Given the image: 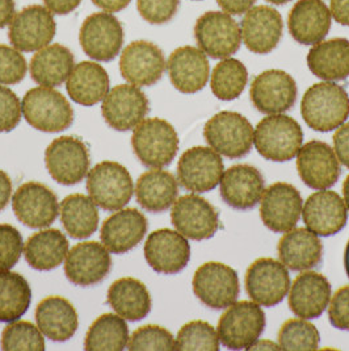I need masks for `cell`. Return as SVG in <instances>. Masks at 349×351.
I'll return each instance as SVG.
<instances>
[{"mask_svg": "<svg viewBox=\"0 0 349 351\" xmlns=\"http://www.w3.org/2000/svg\"><path fill=\"white\" fill-rule=\"evenodd\" d=\"M331 299V285L322 274L306 271L293 282L289 295L292 312L305 319H318L328 306Z\"/></svg>", "mask_w": 349, "mask_h": 351, "instance_id": "cell-29", "label": "cell"}, {"mask_svg": "<svg viewBox=\"0 0 349 351\" xmlns=\"http://www.w3.org/2000/svg\"><path fill=\"white\" fill-rule=\"evenodd\" d=\"M73 101L84 107H92L103 101L109 93V77L101 64L84 61L75 64L66 84Z\"/></svg>", "mask_w": 349, "mask_h": 351, "instance_id": "cell-33", "label": "cell"}, {"mask_svg": "<svg viewBox=\"0 0 349 351\" xmlns=\"http://www.w3.org/2000/svg\"><path fill=\"white\" fill-rule=\"evenodd\" d=\"M248 82V71L246 66L235 58H224L216 64L210 87L214 96L223 101L234 100L244 91Z\"/></svg>", "mask_w": 349, "mask_h": 351, "instance_id": "cell-42", "label": "cell"}, {"mask_svg": "<svg viewBox=\"0 0 349 351\" xmlns=\"http://www.w3.org/2000/svg\"><path fill=\"white\" fill-rule=\"evenodd\" d=\"M171 220L176 230L193 241L209 240L220 229V213L207 199L185 195L174 202Z\"/></svg>", "mask_w": 349, "mask_h": 351, "instance_id": "cell-17", "label": "cell"}, {"mask_svg": "<svg viewBox=\"0 0 349 351\" xmlns=\"http://www.w3.org/2000/svg\"><path fill=\"white\" fill-rule=\"evenodd\" d=\"M198 48L214 60H224L235 54L242 44L238 23L226 12L209 11L198 17L194 25Z\"/></svg>", "mask_w": 349, "mask_h": 351, "instance_id": "cell-9", "label": "cell"}, {"mask_svg": "<svg viewBox=\"0 0 349 351\" xmlns=\"http://www.w3.org/2000/svg\"><path fill=\"white\" fill-rule=\"evenodd\" d=\"M330 11L339 24L349 27V0H331Z\"/></svg>", "mask_w": 349, "mask_h": 351, "instance_id": "cell-55", "label": "cell"}, {"mask_svg": "<svg viewBox=\"0 0 349 351\" xmlns=\"http://www.w3.org/2000/svg\"><path fill=\"white\" fill-rule=\"evenodd\" d=\"M300 191L289 183H274L261 197L260 216L264 225L274 233H286L300 221L302 215Z\"/></svg>", "mask_w": 349, "mask_h": 351, "instance_id": "cell-21", "label": "cell"}, {"mask_svg": "<svg viewBox=\"0 0 349 351\" xmlns=\"http://www.w3.org/2000/svg\"><path fill=\"white\" fill-rule=\"evenodd\" d=\"M297 170L303 183L313 190H328L341 174L333 147L318 140L309 141L300 149Z\"/></svg>", "mask_w": 349, "mask_h": 351, "instance_id": "cell-23", "label": "cell"}, {"mask_svg": "<svg viewBox=\"0 0 349 351\" xmlns=\"http://www.w3.org/2000/svg\"><path fill=\"white\" fill-rule=\"evenodd\" d=\"M310 71L326 82H337L349 77V40L331 38L320 41L307 54Z\"/></svg>", "mask_w": 349, "mask_h": 351, "instance_id": "cell-34", "label": "cell"}, {"mask_svg": "<svg viewBox=\"0 0 349 351\" xmlns=\"http://www.w3.org/2000/svg\"><path fill=\"white\" fill-rule=\"evenodd\" d=\"M12 196V180L10 176L0 170V212L8 206Z\"/></svg>", "mask_w": 349, "mask_h": 351, "instance_id": "cell-56", "label": "cell"}, {"mask_svg": "<svg viewBox=\"0 0 349 351\" xmlns=\"http://www.w3.org/2000/svg\"><path fill=\"white\" fill-rule=\"evenodd\" d=\"M248 350H281L279 345L270 341H256Z\"/></svg>", "mask_w": 349, "mask_h": 351, "instance_id": "cell-59", "label": "cell"}, {"mask_svg": "<svg viewBox=\"0 0 349 351\" xmlns=\"http://www.w3.org/2000/svg\"><path fill=\"white\" fill-rule=\"evenodd\" d=\"M302 217L307 229L314 234L330 237L347 225L348 210L339 193L320 190L306 200Z\"/></svg>", "mask_w": 349, "mask_h": 351, "instance_id": "cell-25", "label": "cell"}, {"mask_svg": "<svg viewBox=\"0 0 349 351\" xmlns=\"http://www.w3.org/2000/svg\"><path fill=\"white\" fill-rule=\"evenodd\" d=\"M319 342L320 335L317 328L307 319H287L279 332V346L281 350L315 351Z\"/></svg>", "mask_w": 349, "mask_h": 351, "instance_id": "cell-43", "label": "cell"}, {"mask_svg": "<svg viewBox=\"0 0 349 351\" xmlns=\"http://www.w3.org/2000/svg\"><path fill=\"white\" fill-rule=\"evenodd\" d=\"M301 113L310 128L331 132L343 125L349 117L348 93L333 82L315 83L302 97Z\"/></svg>", "mask_w": 349, "mask_h": 351, "instance_id": "cell-1", "label": "cell"}, {"mask_svg": "<svg viewBox=\"0 0 349 351\" xmlns=\"http://www.w3.org/2000/svg\"><path fill=\"white\" fill-rule=\"evenodd\" d=\"M28 64L17 49L0 44V84L12 86L25 78Z\"/></svg>", "mask_w": 349, "mask_h": 351, "instance_id": "cell-47", "label": "cell"}, {"mask_svg": "<svg viewBox=\"0 0 349 351\" xmlns=\"http://www.w3.org/2000/svg\"><path fill=\"white\" fill-rule=\"evenodd\" d=\"M23 116L32 128L45 133H58L70 128L74 110L60 91L51 87H34L21 101Z\"/></svg>", "mask_w": 349, "mask_h": 351, "instance_id": "cell-4", "label": "cell"}, {"mask_svg": "<svg viewBox=\"0 0 349 351\" xmlns=\"http://www.w3.org/2000/svg\"><path fill=\"white\" fill-rule=\"evenodd\" d=\"M196 1H197V0H196Z\"/></svg>", "mask_w": 349, "mask_h": 351, "instance_id": "cell-63", "label": "cell"}, {"mask_svg": "<svg viewBox=\"0 0 349 351\" xmlns=\"http://www.w3.org/2000/svg\"><path fill=\"white\" fill-rule=\"evenodd\" d=\"M179 184L171 173L154 169L138 178L135 197L138 204L153 213H160L172 207L177 200Z\"/></svg>", "mask_w": 349, "mask_h": 351, "instance_id": "cell-38", "label": "cell"}, {"mask_svg": "<svg viewBox=\"0 0 349 351\" xmlns=\"http://www.w3.org/2000/svg\"><path fill=\"white\" fill-rule=\"evenodd\" d=\"M289 288V271L276 259H256L246 274V291L259 305L270 308L281 303L285 299Z\"/></svg>", "mask_w": 349, "mask_h": 351, "instance_id": "cell-15", "label": "cell"}, {"mask_svg": "<svg viewBox=\"0 0 349 351\" xmlns=\"http://www.w3.org/2000/svg\"><path fill=\"white\" fill-rule=\"evenodd\" d=\"M343 195H344V202H346V207L349 210V176L346 178L344 184H343Z\"/></svg>", "mask_w": 349, "mask_h": 351, "instance_id": "cell-60", "label": "cell"}, {"mask_svg": "<svg viewBox=\"0 0 349 351\" xmlns=\"http://www.w3.org/2000/svg\"><path fill=\"white\" fill-rule=\"evenodd\" d=\"M109 250L95 241L80 242L68 250L64 261L67 279L80 287H91L101 283L111 271Z\"/></svg>", "mask_w": 349, "mask_h": 351, "instance_id": "cell-16", "label": "cell"}, {"mask_svg": "<svg viewBox=\"0 0 349 351\" xmlns=\"http://www.w3.org/2000/svg\"><path fill=\"white\" fill-rule=\"evenodd\" d=\"M24 252V241L15 226L0 223V271L15 267Z\"/></svg>", "mask_w": 349, "mask_h": 351, "instance_id": "cell-48", "label": "cell"}, {"mask_svg": "<svg viewBox=\"0 0 349 351\" xmlns=\"http://www.w3.org/2000/svg\"><path fill=\"white\" fill-rule=\"evenodd\" d=\"M337 160L349 169V123L340 125L333 137Z\"/></svg>", "mask_w": 349, "mask_h": 351, "instance_id": "cell-52", "label": "cell"}, {"mask_svg": "<svg viewBox=\"0 0 349 351\" xmlns=\"http://www.w3.org/2000/svg\"><path fill=\"white\" fill-rule=\"evenodd\" d=\"M147 228V219L138 209L125 208L116 210L101 226V243L109 253L125 254L141 243Z\"/></svg>", "mask_w": 349, "mask_h": 351, "instance_id": "cell-26", "label": "cell"}, {"mask_svg": "<svg viewBox=\"0 0 349 351\" xmlns=\"http://www.w3.org/2000/svg\"><path fill=\"white\" fill-rule=\"evenodd\" d=\"M204 137L218 154L239 160L253 149L254 128L240 113L223 111L214 114L205 124Z\"/></svg>", "mask_w": 349, "mask_h": 351, "instance_id": "cell-6", "label": "cell"}, {"mask_svg": "<svg viewBox=\"0 0 349 351\" xmlns=\"http://www.w3.org/2000/svg\"><path fill=\"white\" fill-rule=\"evenodd\" d=\"M47 8L57 15H68L79 7L81 0H44Z\"/></svg>", "mask_w": 349, "mask_h": 351, "instance_id": "cell-54", "label": "cell"}, {"mask_svg": "<svg viewBox=\"0 0 349 351\" xmlns=\"http://www.w3.org/2000/svg\"><path fill=\"white\" fill-rule=\"evenodd\" d=\"M344 267H346V271L349 278V241L347 247H346V252H344Z\"/></svg>", "mask_w": 349, "mask_h": 351, "instance_id": "cell-61", "label": "cell"}, {"mask_svg": "<svg viewBox=\"0 0 349 351\" xmlns=\"http://www.w3.org/2000/svg\"><path fill=\"white\" fill-rule=\"evenodd\" d=\"M87 191L97 207L116 212L131 200L134 183L125 166L113 160H104L88 171Z\"/></svg>", "mask_w": 349, "mask_h": 351, "instance_id": "cell-5", "label": "cell"}, {"mask_svg": "<svg viewBox=\"0 0 349 351\" xmlns=\"http://www.w3.org/2000/svg\"><path fill=\"white\" fill-rule=\"evenodd\" d=\"M150 112V101L134 84H118L107 94L101 113L111 128L125 132L138 127Z\"/></svg>", "mask_w": 349, "mask_h": 351, "instance_id": "cell-14", "label": "cell"}, {"mask_svg": "<svg viewBox=\"0 0 349 351\" xmlns=\"http://www.w3.org/2000/svg\"><path fill=\"white\" fill-rule=\"evenodd\" d=\"M161 49L148 41H134L122 50L120 71L124 80L138 87H150L161 80L166 70Z\"/></svg>", "mask_w": 349, "mask_h": 351, "instance_id": "cell-22", "label": "cell"}, {"mask_svg": "<svg viewBox=\"0 0 349 351\" xmlns=\"http://www.w3.org/2000/svg\"><path fill=\"white\" fill-rule=\"evenodd\" d=\"M143 252L148 266L164 275L183 271L191 259V246L187 237L171 229L153 232L146 240Z\"/></svg>", "mask_w": 349, "mask_h": 351, "instance_id": "cell-20", "label": "cell"}, {"mask_svg": "<svg viewBox=\"0 0 349 351\" xmlns=\"http://www.w3.org/2000/svg\"><path fill=\"white\" fill-rule=\"evenodd\" d=\"M298 95L297 83L283 70H267L251 84L250 96L255 108L264 114H280L292 110Z\"/></svg>", "mask_w": 349, "mask_h": 351, "instance_id": "cell-18", "label": "cell"}, {"mask_svg": "<svg viewBox=\"0 0 349 351\" xmlns=\"http://www.w3.org/2000/svg\"><path fill=\"white\" fill-rule=\"evenodd\" d=\"M193 292L211 309H226L238 299V272L221 262H207L193 276Z\"/></svg>", "mask_w": 349, "mask_h": 351, "instance_id": "cell-10", "label": "cell"}, {"mask_svg": "<svg viewBox=\"0 0 349 351\" xmlns=\"http://www.w3.org/2000/svg\"><path fill=\"white\" fill-rule=\"evenodd\" d=\"M60 213L64 230L75 240L91 237L99 228V209L90 196L81 193L67 196L60 206Z\"/></svg>", "mask_w": 349, "mask_h": 351, "instance_id": "cell-39", "label": "cell"}, {"mask_svg": "<svg viewBox=\"0 0 349 351\" xmlns=\"http://www.w3.org/2000/svg\"><path fill=\"white\" fill-rule=\"evenodd\" d=\"M129 328L118 315L105 313L94 321L90 326L84 349L88 351H121L127 348Z\"/></svg>", "mask_w": 349, "mask_h": 351, "instance_id": "cell-41", "label": "cell"}, {"mask_svg": "<svg viewBox=\"0 0 349 351\" xmlns=\"http://www.w3.org/2000/svg\"><path fill=\"white\" fill-rule=\"evenodd\" d=\"M266 324V315L255 302H235L218 322L220 342L230 350H248L263 335Z\"/></svg>", "mask_w": 349, "mask_h": 351, "instance_id": "cell-7", "label": "cell"}, {"mask_svg": "<svg viewBox=\"0 0 349 351\" xmlns=\"http://www.w3.org/2000/svg\"><path fill=\"white\" fill-rule=\"evenodd\" d=\"M17 220L32 229H42L54 223L60 213L58 197L45 184L24 183L12 197Z\"/></svg>", "mask_w": 349, "mask_h": 351, "instance_id": "cell-19", "label": "cell"}, {"mask_svg": "<svg viewBox=\"0 0 349 351\" xmlns=\"http://www.w3.org/2000/svg\"><path fill=\"white\" fill-rule=\"evenodd\" d=\"M166 66L171 83L183 94H196L207 86L210 64L200 48L187 45L176 49Z\"/></svg>", "mask_w": 349, "mask_h": 351, "instance_id": "cell-27", "label": "cell"}, {"mask_svg": "<svg viewBox=\"0 0 349 351\" xmlns=\"http://www.w3.org/2000/svg\"><path fill=\"white\" fill-rule=\"evenodd\" d=\"M16 15L15 0H0V29L11 24Z\"/></svg>", "mask_w": 349, "mask_h": 351, "instance_id": "cell-57", "label": "cell"}, {"mask_svg": "<svg viewBox=\"0 0 349 351\" xmlns=\"http://www.w3.org/2000/svg\"><path fill=\"white\" fill-rule=\"evenodd\" d=\"M129 350H174V338L159 325H146L137 329L127 342Z\"/></svg>", "mask_w": 349, "mask_h": 351, "instance_id": "cell-46", "label": "cell"}, {"mask_svg": "<svg viewBox=\"0 0 349 351\" xmlns=\"http://www.w3.org/2000/svg\"><path fill=\"white\" fill-rule=\"evenodd\" d=\"M45 165L50 176L60 184H78L90 171L88 146L78 137L55 138L45 152Z\"/></svg>", "mask_w": 349, "mask_h": 351, "instance_id": "cell-8", "label": "cell"}, {"mask_svg": "<svg viewBox=\"0 0 349 351\" xmlns=\"http://www.w3.org/2000/svg\"><path fill=\"white\" fill-rule=\"evenodd\" d=\"M107 303L127 321H141L148 316L153 302L147 287L135 278H121L108 289Z\"/></svg>", "mask_w": 349, "mask_h": 351, "instance_id": "cell-35", "label": "cell"}, {"mask_svg": "<svg viewBox=\"0 0 349 351\" xmlns=\"http://www.w3.org/2000/svg\"><path fill=\"white\" fill-rule=\"evenodd\" d=\"M292 37L302 45H315L331 29V11L322 0H298L287 20Z\"/></svg>", "mask_w": 349, "mask_h": 351, "instance_id": "cell-30", "label": "cell"}, {"mask_svg": "<svg viewBox=\"0 0 349 351\" xmlns=\"http://www.w3.org/2000/svg\"><path fill=\"white\" fill-rule=\"evenodd\" d=\"M68 250V240L58 229L40 230L24 243L25 259L37 271H51L60 267Z\"/></svg>", "mask_w": 349, "mask_h": 351, "instance_id": "cell-36", "label": "cell"}, {"mask_svg": "<svg viewBox=\"0 0 349 351\" xmlns=\"http://www.w3.org/2000/svg\"><path fill=\"white\" fill-rule=\"evenodd\" d=\"M74 54L61 44L48 45L33 56L29 64L32 80L44 87H58L74 69Z\"/></svg>", "mask_w": 349, "mask_h": 351, "instance_id": "cell-37", "label": "cell"}, {"mask_svg": "<svg viewBox=\"0 0 349 351\" xmlns=\"http://www.w3.org/2000/svg\"><path fill=\"white\" fill-rule=\"evenodd\" d=\"M267 1H270L272 4H276V5H283V4H286V3H289L292 0H267Z\"/></svg>", "mask_w": 349, "mask_h": 351, "instance_id": "cell-62", "label": "cell"}, {"mask_svg": "<svg viewBox=\"0 0 349 351\" xmlns=\"http://www.w3.org/2000/svg\"><path fill=\"white\" fill-rule=\"evenodd\" d=\"M220 184L223 202L238 210L256 207L266 191L261 173L250 165L231 166L223 174Z\"/></svg>", "mask_w": 349, "mask_h": 351, "instance_id": "cell-28", "label": "cell"}, {"mask_svg": "<svg viewBox=\"0 0 349 351\" xmlns=\"http://www.w3.org/2000/svg\"><path fill=\"white\" fill-rule=\"evenodd\" d=\"M174 350H220V337L207 321L185 324L174 339Z\"/></svg>", "mask_w": 349, "mask_h": 351, "instance_id": "cell-45", "label": "cell"}, {"mask_svg": "<svg viewBox=\"0 0 349 351\" xmlns=\"http://www.w3.org/2000/svg\"><path fill=\"white\" fill-rule=\"evenodd\" d=\"M79 41L88 57L100 62H111L122 48L124 28L109 12H96L83 21Z\"/></svg>", "mask_w": 349, "mask_h": 351, "instance_id": "cell-12", "label": "cell"}, {"mask_svg": "<svg viewBox=\"0 0 349 351\" xmlns=\"http://www.w3.org/2000/svg\"><path fill=\"white\" fill-rule=\"evenodd\" d=\"M256 0H217L218 5L229 15H243L253 8Z\"/></svg>", "mask_w": 349, "mask_h": 351, "instance_id": "cell-53", "label": "cell"}, {"mask_svg": "<svg viewBox=\"0 0 349 351\" xmlns=\"http://www.w3.org/2000/svg\"><path fill=\"white\" fill-rule=\"evenodd\" d=\"M256 150L266 160L287 162L294 160L302 147L301 125L290 116L270 114L264 117L255 129Z\"/></svg>", "mask_w": 349, "mask_h": 351, "instance_id": "cell-2", "label": "cell"}, {"mask_svg": "<svg viewBox=\"0 0 349 351\" xmlns=\"http://www.w3.org/2000/svg\"><path fill=\"white\" fill-rule=\"evenodd\" d=\"M328 319L333 328L349 330V286L335 292L328 309Z\"/></svg>", "mask_w": 349, "mask_h": 351, "instance_id": "cell-51", "label": "cell"}, {"mask_svg": "<svg viewBox=\"0 0 349 351\" xmlns=\"http://www.w3.org/2000/svg\"><path fill=\"white\" fill-rule=\"evenodd\" d=\"M179 3V0H137V8L143 20L160 25L174 19Z\"/></svg>", "mask_w": 349, "mask_h": 351, "instance_id": "cell-49", "label": "cell"}, {"mask_svg": "<svg viewBox=\"0 0 349 351\" xmlns=\"http://www.w3.org/2000/svg\"><path fill=\"white\" fill-rule=\"evenodd\" d=\"M224 165L221 156L211 147H191L177 163V179L188 191L203 193L214 190L223 176Z\"/></svg>", "mask_w": 349, "mask_h": 351, "instance_id": "cell-13", "label": "cell"}, {"mask_svg": "<svg viewBox=\"0 0 349 351\" xmlns=\"http://www.w3.org/2000/svg\"><path fill=\"white\" fill-rule=\"evenodd\" d=\"M131 146L143 166L163 169L172 163L179 150V136L174 127L159 117L146 119L133 129Z\"/></svg>", "mask_w": 349, "mask_h": 351, "instance_id": "cell-3", "label": "cell"}, {"mask_svg": "<svg viewBox=\"0 0 349 351\" xmlns=\"http://www.w3.org/2000/svg\"><path fill=\"white\" fill-rule=\"evenodd\" d=\"M131 0H92V3L99 8L107 12H120L125 10Z\"/></svg>", "mask_w": 349, "mask_h": 351, "instance_id": "cell-58", "label": "cell"}, {"mask_svg": "<svg viewBox=\"0 0 349 351\" xmlns=\"http://www.w3.org/2000/svg\"><path fill=\"white\" fill-rule=\"evenodd\" d=\"M284 31L280 12L268 5L253 7L240 21L244 45L255 54H268L279 45Z\"/></svg>", "mask_w": 349, "mask_h": 351, "instance_id": "cell-24", "label": "cell"}, {"mask_svg": "<svg viewBox=\"0 0 349 351\" xmlns=\"http://www.w3.org/2000/svg\"><path fill=\"white\" fill-rule=\"evenodd\" d=\"M21 116L20 99L12 90L0 84V133H7L16 128Z\"/></svg>", "mask_w": 349, "mask_h": 351, "instance_id": "cell-50", "label": "cell"}, {"mask_svg": "<svg viewBox=\"0 0 349 351\" xmlns=\"http://www.w3.org/2000/svg\"><path fill=\"white\" fill-rule=\"evenodd\" d=\"M1 350H45V339L38 326H34L28 321L10 322L0 339Z\"/></svg>", "mask_w": 349, "mask_h": 351, "instance_id": "cell-44", "label": "cell"}, {"mask_svg": "<svg viewBox=\"0 0 349 351\" xmlns=\"http://www.w3.org/2000/svg\"><path fill=\"white\" fill-rule=\"evenodd\" d=\"M32 303L28 280L17 272L0 271V322H12L23 317Z\"/></svg>", "mask_w": 349, "mask_h": 351, "instance_id": "cell-40", "label": "cell"}, {"mask_svg": "<svg viewBox=\"0 0 349 351\" xmlns=\"http://www.w3.org/2000/svg\"><path fill=\"white\" fill-rule=\"evenodd\" d=\"M279 258L292 271H306L320 265L323 243L311 230L297 228L286 232L279 242Z\"/></svg>", "mask_w": 349, "mask_h": 351, "instance_id": "cell-31", "label": "cell"}, {"mask_svg": "<svg viewBox=\"0 0 349 351\" xmlns=\"http://www.w3.org/2000/svg\"><path fill=\"white\" fill-rule=\"evenodd\" d=\"M57 32L53 12L47 7L33 4L17 12L10 24L8 38L21 53L38 51L51 44Z\"/></svg>", "mask_w": 349, "mask_h": 351, "instance_id": "cell-11", "label": "cell"}, {"mask_svg": "<svg viewBox=\"0 0 349 351\" xmlns=\"http://www.w3.org/2000/svg\"><path fill=\"white\" fill-rule=\"evenodd\" d=\"M41 333L54 342H66L78 330L79 319L74 305L61 296H49L36 308Z\"/></svg>", "mask_w": 349, "mask_h": 351, "instance_id": "cell-32", "label": "cell"}]
</instances>
